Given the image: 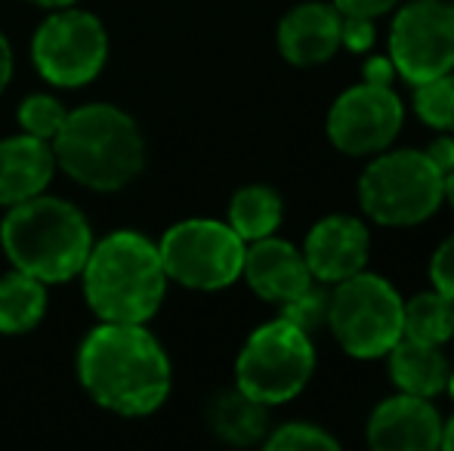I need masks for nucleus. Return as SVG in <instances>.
<instances>
[{"instance_id":"nucleus-1","label":"nucleus","mask_w":454,"mask_h":451,"mask_svg":"<svg viewBox=\"0 0 454 451\" xmlns=\"http://www.w3.org/2000/svg\"><path fill=\"white\" fill-rule=\"evenodd\" d=\"M78 380L99 408L145 417L170 396L174 371L155 334L137 322H99L78 346Z\"/></svg>"},{"instance_id":"nucleus-2","label":"nucleus","mask_w":454,"mask_h":451,"mask_svg":"<svg viewBox=\"0 0 454 451\" xmlns=\"http://www.w3.org/2000/svg\"><path fill=\"white\" fill-rule=\"evenodd\" d=\"M81 278L96 319L137 325H145L161 309L170 282L158 245L137 229H118L93 241Z\"/></svg>"},{"instance_id":"nucleus-3","label":"nucleus","mask_w":454,"mask_h":451,"mask_svg":"<svg viewBox=\"0 0 454 451\" xmlns=\"http://www.w3.org/2000/svg\"><path fill=\"white\" fill-rule=\"evenodd\" d=\"M0 247L12 269L28 272L43 284H66L81 276L90 257L93 229L72 201L41 192L6 207Z\"/></svg>"},{"instance_id":"nucleus-4","label":"nucleus","mask_w":454,"mask_h":451,"mask_svg":"<svg viewBox=\"0 0 454 451\" xmlns=\"http://www.w3.org/2000/svg\"><path fill=\"white\" fill-rule=\"evenodd\" d=\"M56 167L93 192H118L145 167L139 124L112 103H87L66 114L53 139Z\"/></svg>"},{"instance_id":"nucleus-5","label":"nucleus","mask_w":454,"mask_h":451,"mask_svg":"<svg viewBox=\"0 0 454 451\" xmlns=\"http://www.w3.org/2000/svg\"><path fill=\"white\" fill-rule=\"evenodd\" d=\"M442 170L427 152H389L364 167L359 201L380 226H418L442 205Z\"/></svg>"},{"instance_id":"nucleus-6","label":"nucleus","mask_w":454,"mask_h":451,"mask_svg":"<svg viewBox=\"0 0 454 451\" xmlns=\"http://www.w3.org/2000/svg\"><path fill=\"white\" fill-rule=\"evenodd\" d=\"M312 368H316V349L309 334L278 315L247 338L235 362V384L241 393L270 408L297 396L309 384Z\"/></svg>"},{"instance_id":"nucleus-7","label":"nucleus","mask_w":454,"mask_h":451,"mask_svg":"<svg viewBox=\"0 0 454 451\" xmlns=\"http://www.w3.org/2000/svg\"><path fill=\"white\" fill-rule=\"evenodd\" d=\"M402 309L405 300L387 278L356 272L337 282L328 325L353 359H380L402 338Z\"/></svg>"},{"instance_id":"nucleus-8","label":"nucleus","mask_w":454,"mask_h":451,"mask_svg":"<svg viewBox=\"0 0 454 451\" xmlns=\"http://www.w3.org/2000/svg\"><path fill=\"white\" fill-rule=\"evenodd\" d=\"M247 241L220 220H183L158 241L164 272L170 282L192 291H220L241 278Z\"/></svg>"},{"instance_id":"nucleus-9","label":"nucleus","mask_w":454,"mask_h":451,"mask_svg":"<svg viewBox=\"0 0 454 451\" xmlns=\"http://www.w3.org/2000/svg\"><path fill=\"white\" fill-rule=\"evenodd\" d=\"M31 59L47 84L84 87L108 59V31L93 12L78 6L53 10L31 37Z\"/></svg>"},{"instance_id":"nucleus-10","label":"nucleus","mask_w":454,"mask_h":451,"mask_svg":"<svg viewBox=\"0 0 454 451\" xmlns=\"http://www.w3.org/2000/svg\"><path fill=\"white\" fill-rule=\"evenodd\" d=\"M389 59L395 74L424 84L454 68V4L449 0H411L393 19Z\"/></svg>"},{"instance_id":"nucleus-11","label":"nucleus","mask_w":454,"mask_h":451,"mask_svg":"<svg viewBox=\"0 0 454 451\" xmlns=\"http://www.w3.org/2000/svg\"><path fill=\"white\" fill-rule=\"evenodd\" d=\"M405 121L402 99L389 87L356 84L349 87L328 114V136L347 155H374L395 139Z\"/></svg>"},{"instance_id":"nucleus-12","label":"nucleus","mask_w":454,"mask_h":451,"mask_svg":"<svg viewBox=\"0 0 454 451\" xmlns=\"http://www.w3.org/2000/svg\"><path fill=\"white\" fill-rule=\"evenodd\" d=\"M368 229L356 217H325L322 223L312 226L303 245L306 269L316 282L337 284L343 278L356 276L368 263Z\"/></svg>"},{"instance_id":"nucleus-13","label":"nucleus","mask_w":454,"mask_h":451,"mask_svg":"<svg viewBox=\"0 0 454 451\" xmlns=\"http://www.w3.org/2000/svg\"><path fill=\"white\" fill-rule=\"evenodd\" d=\"M442 439V417L424 396H393L374 408L368 442L377 451H433Z\"/></svg>"},{"instance_id":"nucleus-14","label":"nucleus","mask_w":454,"mask_h":451,"mask_svg":"<svg viewBox=\"0 0 454 451\" xmlns=\"http://www.w3.org/2000/svg\"><path fill=\"white\" fill-rule=\"evenodd\" d=\"M241 276L251 284L254 294L270 303H278V307L297 297L312 282L303 251H297L291 241L275 238V235L257 238L251 241V247H245Z\"/></svg>"},{"instance_id":"nucleus-15","label":"nucleus","mask_w":454,"mask_h":451,"mask_svg":"<svg viewBox=\"0 0 454 451\" xmlns=\"http://www.w3.org/2000/svg\"><path fill=\"white\" fill-rule=\"evenodd\" d=\"M340 47V10L300 4L278 22V50L291 66H322Z\"/></svg>"},{"instance_id":"nucleus-16","label":"nucleus","mask_w":454,"mask_h":451,"mask_svg":"<svg viewBox=\"0 0 454 451\" xmlns=\"http://www.w3.org/2000/svg\"><path fill=\"white\" fill-rule=\"evenodd\" d=\"M53 174V143L28 136V133L0 139V207H12L41 195Z\"/></svg>"},{"instance_id":"nucleus-17","label":"nucleus","mask_w":454,"mask_h":451,"mask_svg":"<svg viewBox=\"0 0 454 451\" xmlns=\"http://www.w3.org/2000/svg\"><path fill=\"white\" fill-rule=\"evenodd\" d=\"M389 374L402 393L433 399L445 390L451 368L436 343H424L402 334L395 346L389 349Z\"/></svg>"},{"instance_id":"nucleus-18","label":"nucleus","mask_w":454,"mask_h":451,"mask_svg":"<svg viewBox=\"0 0 454 451\" xmlns=\"http://www.w3.org/2000/svg\"><path fill=\"white\" fill-rule=\"evenodd\" d=\"M210 430L220 436L229 446H254L266 436L270 430V415H266V405L251 399L247 393H241L239 386L210 402L207 408Z\"/></svg>"},{"instance_id":"nucleus-19","label":"nucleus","mask_w":454,"mask_h":451,"mask_svg":"<svg viewBox=\"0 0 454 451\" xmlns=\"http://www.w3.org/2000/svg\"><path fill=\"white\" fill-rule=\"evenodd\" d=\"M47 315V284L22 269L0 276V334H28Z\"/></svg>"},{"instance_id":"nucleus-20","label":"nucleus","mask_w":454,"mask_h":451,"mask_svg":"<svg viewBox=\"0 0 454 451\" xmlns=\"http://www.w3.org/2000/svg\"><path fill=\"white\" fill-rule=\"evenodd\" d=\"M281 198L270 186H245L229 201V226L241 241H257L281 226Z\"/></svg>"},{"instance_id":"nucleus-21","label":"nucleus","mask_w":454,"mask_h":451,"mask_svg":"<svg viewBox=\"0 0 454 451\" xmlns=\"http://www.w3.org/2000/svg\"><path fill=\"white\" fill-rule=\"evenodd\" d=\"M402 334L442 346L454 334V300L439 291H424L402 309Z\"/></svg>"},{"instance_id":"nucleus-22","label":"nucleus","mask_w":454,"mask_h":451,"mask_svg":"<svg viewBox=\"0 0 454 451\" xmlns=\"http://www.w3.org/2000/svg\"><path fill=\"white\" fill-rule=\"evenodd\" d=\"M414 112L436 130H454V74H439L414 84Z\"/></svg>"},{"instance_id":"nucleus-23","label":"nucleus","mask_w":454,"mask_h":451,"mask_svg":"<svg viewBox=\"0 0 454 451\" xmlns=\"http://www.w3.org/2000/svg\"><path fill=\"white\" fill-rule=\"evenodd\" d=\"M66 114L68 112L62 109V103L56 97H50V93H31V97H25L22 103H19L16 121L22 133L53 143L56 133L66 124Z\"/></svg>"},{"instance_id":"nucleus-24","label":"nucleus","mask_w":454,"mask_h":451,"mask_svg":"<svg viewBox=\"0 0 454 451\" xmlns=\"http://www.w3.org/2000/svg\"><path fill=\"white\" fill-rule=\"evenodd\" d=\"M328 309H331V294L325 291V282L306 284L297 297H291L287 303H281V319L294 322L300 331H316V328L328 325Z\"/></svg>"},{"instance_id":"nucleus-25","label":"nucleus","mask_w":454,"mask_h":451,"mask_svg":"<svg viewBox=\"0 0 454 451\" xmlns=\"http://www.w3.org/2000/svg\"><path fill=\"white\" fill-rule=\"evenodd\" d=\"M270 451H337L340 442L316 424H285L263 439Z\"/></svg>"},{"instance_id":"nucleus-26","label":"nucleus","mask_w":454,"mask_h":451,"mask_svg":"<svg viewBox=\"0 0 454 451\" xmlns=\"http://www.w3.org/2000/svg\"><path fill=\"white\" fill-rule=\"evenodd\" d=\"M340 43L353 53H364L374 43V22L371 16H353V12H340Z\"/></svg>"},{"instance_id":"nucleus-27","label":"nucleus","mask_w":454,"mask_h":451,"mask_svg":"<svg viewBox=\"0 0 454 451\" xmlns=\"http://www.w3.org/2000/svg\"><path fill=\"white\" fill-rule=\"evenodd\" d=\"M430 278H433V288H436L439 294H445L449 300H454V235L449 241H442L439 251L433 253Z\"/></svg>"},{"instance_id":"nucleus-28","label":"nucleus","mask_w":454,"mask_h":451,"mask_svg":"<svg viewBox=\"0 0 454 451\" xmlns=\"http://www.w3.org/2000/svg\"><path fill=\"white\" fill-rule=\"evenodd\" d=\"M362 78H364V84L389 87V84H393V78H395L393 59H387V56H371V59L362 66Z\"/></svg>"},{"instance_id":"nucleus-29","label":"nucleus","mask_w":454,"mask_h":451,"mask_svg":"<svg viewBox=\"0 0 454 451\" xmlns=\"http://www.w3.org/2000/svg\"><path fill=\"white\" fill-rule=\"evenodd\" d=\"M402 0H334V6L340 12H353V16H380V12L399 6Z\"/></svg>"},{"instance_id":"nucleus-30","label":"nucleus","mask_w":454,"mask_h":451,"mask_svg":"<svg viewBox=\"0 0 454 451\" xmlns=\"http://www.w3.org/2000/svg\"><path fill=\"white\" fill-rule=\"evenodd\" d=\"M427 158H430L433 164H436L439 170H442V176L454 170V139L451 136H439L430 143V149H427Z\"/></svg>"},{"instance_id":"nucleus-31","label":"nucleus","mask_w":454,"mask_h":451,"mask_svg":"<svg viewBox=\"0 0 454 451\" xmlns=\"http://www.w3.org/2000/svg\"><path fill=\"white\" fill-rule=\"evenodd\" d=\"M10 78H12V47H10V41H6L4 31H0V93L6 90Z\"/></svg>"},{"instance_id":"nucleus-32","label":"nucleus","mask_w":454,"mask_h":451,"mask_svg":"<svg viewBox=\"0 0 454 451\" xmlns=\"http://www.w3.org/2000/svg\"><path fill=\"white\" fill-rule=\"evenodd\" d=\"M439 448L454 451V417L449 424H442V439H439Z\"/></svg>"},{"instance_id":"nucleus-33","label":"nucleus","mask_w":454,"mask_h":451,"mask_svg":"<svg viewBox=\"0 0 454 451\" xmlns=\"http://www.w3.org/2000/svg\"><path fill=\"white\" fill-rule=\"evenodd\" d=\"M28 4H37L43 10H62V6H74L78 0H28Z\"/></svg>"},{"instance_id":"nucleus-34","label":"nucleus","mask_w":454,"mask_h":451,"mask_svg":"<svg viewBox=\"0 0 454 451\" xmlns=\"http://www.w3.org/2000/svg\"><path fill=\"white\" fill-rule=\"evenodd\" d=\"M442 192H445V198H449V205H454V170H449V174H445Z\"/></svg>"},{"instance_id":"nucleus-35","label":"nucleus","mask_w":454,"mask_h":451,"mask_svg":"<svg viewBox=\"0 0 454 451\" xmlns=\"http://www.w3.org/2000/svg\"><path fill=\"white\" fill-rule=\"evenodd\" d=\"M445 390H449L451 396H454V374H449V384H445Z\"/></svg>"}]
</instances>
